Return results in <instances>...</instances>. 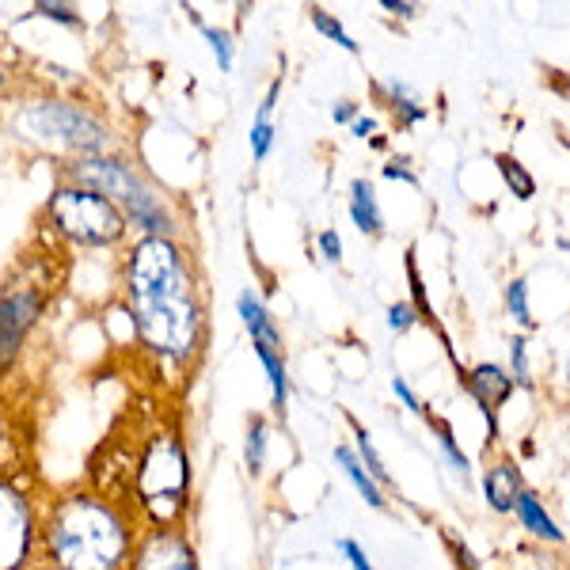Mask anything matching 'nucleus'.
<instances>
[{"mask_svg":"<svg viewBox=\"0 0 570 570\" xmlns=\"http://www.w3.org/2000/svg\"><path fill=\"white\" fill-rule=\"evenodd\" d=\"M130 301L134 320L149 351L183 357L198 343V305L190 274L176 244L149 236L134 247L130 263Z\"/></svg>","mask_w":570,"mask_h":570,"instance_id":"f257e3e1","label":"nucleus"},{"mask_svg":"<svg viewBox=\"0 0 570 570\" xmlns=\"http://www.w3.org/2000/svg\"><path fill=\"white\" fill-rule=\"evenodd\" d=\"M50 548L61 570H115L126 556V529L96 499H69L50 521Z\"/></svg>","mask_w":570,"mask_h":570,"instance_id":"f03ea898","label":"nucleus"},{"mask_svg":"<svg viewBox=\"0 0 570 570\" xmlns=\"http://www.w3.org/2000/svg\"><path fill=\"white\" fill-rule=\"evenodd\" d=\"M72 179L80 183L85 190H96V195H104L107 202L110 198H118L126 209H130V220H137L141 228H149V233H168L171 228V220L168 214H164V206H160V198H153V190L145 187L141 179L134 176L126 164H118V160H85L77 171H72Z\"/></svg>","mask_w":570,"mask_h":570,"instance_id":"7ed1b4c3","label":"nucleus"},{"mask_svg":"<svg viewBox=\"0 0 570 570\" xmlns=\"http://www.w3.org/2000/svg\"><path fill=\"white\" fill-rule=\"evenodd\" d=\"M50 214H53V225H58L69 240L88 244V247H107V244L122 240V233H126V220L115 209V202H107L104 195L85 190V187L58 190L50 202Z\"/></svg>","mask_w":570,"mask_h":570,"instance_id":"20e7f679","label":"nucleus"},{"mask_svg":"<svg viewBox=\"0 0 570 570\" xmlns=\"http://www.w3.org/2000/svg\"><path fill=\"white\" fill-rule=\"evenodd\" d=\"M23 126H31L35 134L58 137V141L72 145V149H85V153H99L107 145V130H104V126H99L91 115H85V110L66 107V104L31 107L23 115Z\"/></svg>","mask_w":570,"mask_h":570,"instance_id":"39448f33","label":"nucleus"},{"mask_svg":"<svg viewBox=\"0 0 570 570\" xmlns=\"http://www.w3.org/2000/svg\"><path fill=\"white\" fill-rule=\"evenodd\" d=\"M31 548V513L20 491L0 483V570H20Z\"/></svg>","mask_w":570,"mask_h":570,"instance_id":"423d86ee","label":"nucleus"},{"mask_svg":"<svg viewBox=\"0 0 570 570\" xmlns=\"http://www.w3.org/2000/svg\"><path fill=\"white\" fill-rule=\"evenodd\" d=\"M183 487H187V464H183V453L176 445H156V453L145 461L141 472V491L153 505L160 502H179Z\"/></svg>","mask_w":570,"mask_h":570,"instance_id":"0eeeda50","label":"nucleus"},{"mask_svg":"<svg viewBox=\"0 0 570 570\" xmlns=\"http://www.w3.org/2000/svg\"><path fill=\"white\" fill-rule=\"evenodd\" d=\"M35 320H39V297L31 289L0 297V362H8L20 351L23 335L35 327Z\"/></svg>","mask_w":570,"mask_h":570,"instance_id":"6e6552de","label":"nucleus"},{"mask_svg":"<svg viewBox=\"0 0 570 570\" xmlns=\"http://www.w3.org/2000/svg\"><path fill=\"white\" fill-rule=\"evenodd\" d=\"M137 570H198L195 551L176 537H153L137 556Z\"/></svg>","mask_w":570,"mask_h":570,"instance_id":"1a4fd4ad","label":"nucleus"},{"mask_svg":"<svg viewBox=\"0 0 570 570\" xmlns=\"http://www.w3.org/2000/svg\"><path fill=\"white\" fill-rule=\"evenodd\" d=\"M468 389H472V395L480 400V407H499V403L510 395L513 389V381L505 376L499 365H480V370L472 373V381H468Z\"/></svg>","mask_w":570,"mask_h":570,"instance_id":"9d476101","label":"nucleus"},{"mask_svg":"<svg viewBox=\"0 0 570 570\" xmlns=\"http://www.w3.org/2000/svg\"><path fill=\"white\" fill-rule=\"evenodd\" d=\"M483 487H487V502H491L499 513L513 510V502H518V494L525 491V487H521L518 468H513V464L491 468V472H487V483H483Z\"/></svg>","mask_w":570,"mask_h":570,"instance_id":"9b49d317","label":"nucleus"},{"mask_svg":"<svg viewBox=\"0 0 570 570\" xmlns=\"http://www.w3.org/2000/svg\"><path fill=\"white\" fill-rule=\"evenodd\" d=\"M240 316H244L247 331H252V343L282 346V335H278V327H274L271 312H266V308L259 305V297H255L252 289L240 293Z\"/></svg>","mask_w":570,"mask_h":570,"instance_id":"f8f14e48","label":"nucleus"},{"mask_svg":"<svg viewBox=\"0 0 570 570\" xmlns=\"http://www.w3.org/2000/svg\"><path fill=\"white\" fill-rule=\"evenodd\" d=\"M351 217H354V225L362 228V233H384V217H381V209H376V198H373V187L365 179H357L354 187H351Z\"/></svg>","mask_w":570,"mask_h":570,"instance_id":"ddd939ff","label":"nucleus"},{"mask_svg":"<svg viewBox=\"0 0 570 570\" xmlns=\"http://www.w3.org/2000/svg\"><path fill=\"white\" fill-rule=\"evenodd\" d=\"M513 510H518L521 525H525L529 532H537V537H544V540H559L556 521H551L548 513H544V505H540L537 494L521 491V494H518V502H513Z\"/></svg>","mask_w":570,"mask_h":570,"instance_id":"4468645a","label":"nucleus"},{"mask_svg":"<svg viewBox=\"0 0 570 570\" xmlns=\"http://www.w3.org/2000/svg\"><path fill=\"white\" fill-rule=\"evenodd\" d=\"M255 354H259L266 376H271V389H274V403L285 407L289 400V376H285V365H282V346H266V343H255Z\"/></svg>","mask_w":570,"mask_h":570,"instance_id":"2eb2a0df","label":"nucleus"},{"mask_svg":"<svg viewBox=\"0 0 570 570\" xmlns=\"http://www.w3.org/2000/svg\"><path fill=\"white\" fill-rule=\"evenodd\" d=\"M335 461L343 464V472L351 475V483L357 487V491L365 494V502H370V505H384L381 491H376V483L370 480V472H365L362 461H357V456L351 453V449H343V445H338V449H335Z\"/></svg>","mask_w":570,"mask_h":570,"instance_id":"dca6fc26","label":"nucleus"},{"mask_svg":"<svg viewBox=\"0 0 570 570\" xmlns=\"http://www.w3.org/2000/svg\"><path fill=\"white\" fill-rule=\"evenodd\" d=\"M499 168H502V179L510 183V190L518 198H532V190H537V183L529 179V171L521 168L518 160H513V156H499Z\"/></svg>","mask_w":570,"mask_h":570,"instance_id":"f3484780","label":"nucleus"},{"mask_svg":"<svg viewBox=\"0 0 570 570\" xmlns=\"http://www.w3.org/2000/svg\"><path fill=\"white\" fill-rule=\"evenodd\" d=\"M190 16H195V20H198V12H190ZM198 27H202V35H206V39H209V46H214V58H217V66L228 72V69H233V39H228L225 31H217V27L202 23V20H198Z\"/></svg>","mask_w":570,"mask_h":570,"instance_id":"a211bd4d","label":"nucleus"},{"mask_svg":"<svg viewBox=\"0 0 570 570\" xmlns=\"http://www.w3.org/2000/svg\"><path fill=\"white\" fill-rule=\"evenodd\" d=\"M312 23H316V31H324L327 39H335L343 50H351V53H357V42L351 39V35L343 31V23H335L331 16L324 12V8H312Z\"/></svg>","mask_w":570,"mask_h":570,"instance_id":"6ab92c4d","label":"nucleus"},{"mask_svg":"<svg viewBox=\"0 0 570 570\" xmlns=\"http://www.w3.org/2000/svg\"><path fill=\"white\" fill-rule=\"evenodd\" d=\"M263 453H266V422L255 419L252 434H247V468H252V472L263 468Z\"/></svg>","mask_w":570,"mask_h":570,"instance_id":"aec40b11","label":"nucleus"},{"mask_svg":"<svg viewBox=\"0 0 570 570\" xmlns=\"http://www.w3.org/2000/svg\"><path fill=\"white\" fill-rule=\"evenodd\" d=\"M357 441H362V468L365 472H373L370 480H381V483H389V472H384V461L376 456V449H373V441H370V434L365 430H357Z\"/></svg>","mask_w":570,"mask_h":570,"instance_id":"412c9836","label":"nucleus"},{"mask_svg":"<svg viewBox=\"0 0 570 570\" xmlns=\"http://www.w3.org/2000/svg\"><path fill=\"white\" fill-rule=\"evenodd\" d=\"M271 141H274V122H271V118H255V126H252V153H255V160H263V156L271 153Z\"/></svg>","mask_w":570,"mask_h":570,"instance_id":"4be33fe9","label":"nucleus"},{"mask_svg":"<svg viewBox=\"0 0 570 570\" xmlns=\"http://www.w3.org/2000/svg\"><path fill=\"white\" fill-rule=\"evenodd\" d=\"M505 301H510V312L518 316V324H532V316H529V297H525V282H513L510 285V293H505Z\"/></svg>","mask_w":570,"mask_h":570,"instance_id":"5701e85b","label":"nucleus"},{"mask_svg":"<svg viewBox=\"0 0 570 570\" xmlns=\"http://www.w3.org/2000/svg\"><path fill=\"white\" fill-rule=\"evenodd\" d=\"M35 12H39V16H50V20H58V23L80 27V16L72 12V8H66V4H50V0H42V4H35Z\"/></svg>","mask_w":570,"mask_h":570,"instance_id":"b1692460","label":"nucleus"},{"mask_svg":"<svg viewBox=\"0 0 570 570\" xmlns=\"http://www.w3.org/2000/svg\"><path fill=\"white\" fill-rule=\"evenodd\" d=\"M338 551H343V556L351 559V563H354V570H376V567L370 563V556H365V551L357 548L354 540H338Z\"/></svg>","mask_w":570,"mask_h":570,"instance_id":"393cba45","label":"nucleus"},{"mask_svg":"<svg viewBox=\"0 0 570 570\" xmlns=\"http://www.w3.org/2000/svg\"><path fill=\"white\" fill-rule=\"evenodd\" d=\"M441 449H445V453H449V461H453L456 468H461V472H468V456L461 453V449H456L453 430H449V426H441Z\"/></svg>","mask_w":570,"mask_h":570,"instance_id":"a878e982","label":"nucleus"},{"mask_svg":"<svg viewBox=\"0 0 570 570\" xmlns=\"http://www.w3.org/2000/svg\"><path fill=\"white\" fill-rule=\"evenodd\" d=\"M389 324H392L395 331H407L411 324H415V308H411V305H395V308L389 312Z\"/></svg>","mask_w":570,"mask_h":570,"instance_id":"bb28decb","label":"nucleus"},{"mask_svg":"<svg viewBox=\"0 0 570 570\" xmlns=\"http://www.w3.org/2000/svg\"><path fill=\"white\" fill-rule=\"evenodd\" d=\"M320 252H324V259H331V263L343 259V244H338V236H335V233H324V236H320Z\"/></svg>","mask_w":570,"mask_h":570,"instance_id":"cd10ccee","label":"nucleus"},{"mask_svg":"<svg viewBox=\"0 0 570 570\" xmlns=\"http://www.w3.org/2000/svg\"><path fill=\"white\" fill-rule=\"evenodd\" d=\"M392 389H395V395H400V400L407 403L411 411H422V407H419V400H415V392H411L407 384H403V376H395V381H392Z\"/></svg>","mask_w":570,"mask_h":570,"instance_id":"c85d7f7f","label":"nucleus"},{"mask_svg":"<svg viewBox=\"0 0 570 570\" xmlns=\"http://www.w3.org/2000/svg\"><path fill=\"white\" fill-rule=\"evenodd\" d=\"M513 370H518V376H525V343H513Z\"/></svg>","mask_w":570,"mask_h":570,"instance_id":"c756f323","label":"nucleus"},{"mask_svg":"<svg viewBox=\"0 0 570 570\" xmlns=\"http://www.w3.org/2000/svg\"><path fill=\"white\" fill-rule=\"evenodd\" d=\"M384 176H389V179H403V183H415V176H411L403 164H389V168H384Z\"/></svg>","mask_w":570,"mask_h":570,"instance_id":"7c9ffc66","label":"nucleus"},{"mask_svg":"<svg viewBox=\"0 0 570 570\" xmlns=\"http://www.w3.org/2000/svg\"><path fill=\"white\" fill-rule=\"evenodd\" d=\"M354 115H357L354 104H338L335 107V122H354Z\"/></svg>","mask_w":570,"mask_h":570,"instance_id":"2f4dec72","label":"nucleus"},{"mask_svg":"<svg viewBox=\"0 0 570 570\" xmlns=\"http://www.w3.org/2000/svg\"><path fill=\"white\" fill-rule=\"evenodd\" d=\"M384 8L395 12V16H411V12H415V4H400V0H384Z\"/></svg>","mask_w":570,"mask_h":570,"instance_id":"473e14b6","label":"nucleus"},{"mask_svg":"<svg viewBox=\"0 0 570 570\" xmlns=\"http://www.w3.org/2000/svg\"><path fill=\"white\" fill-rule=\"evenodd\" d=\"M370 130H373V122H370V118H354V137H365Z\"/></svg>","mask_w":570,"mask_h":570,"instance_id":"72a5a7b5","label":"nucleus"},{"mask_svg":"<svg viewBox=\"0 0 570 570\" xmlns=\"http://www.w3.org/2000/svg\"><path fill=\"white\" fill-rule=\"evenodd\" d=\"M0 88H4V69H0Z\"/></svg>","mask_w":570,"mask_h":570,"instance_id":"f704fd0d","label":"nucleus"}]
</instances>
